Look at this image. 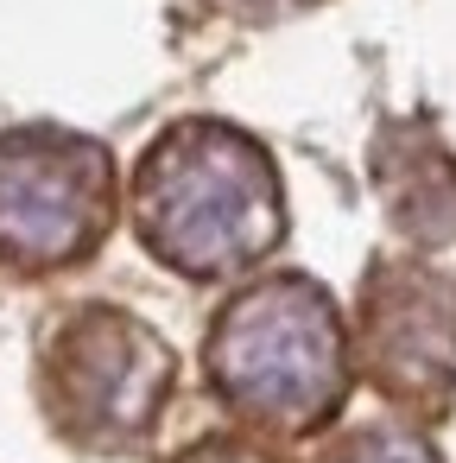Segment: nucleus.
<instances>
[{
    "label": "nucleus",
    "instance_id": "1",
    "mask_svg": "<svg viewBox=\"0 0 456 463\" xmlns=\"http://www.w3.org/2000/svg\"><path fill=\"white\" fill-rule=\"evenodd\" d=\"M134 222L165 267L191 279H222L279 248L285 191L266 146L241 128L178 121L146 146L134 172Z\"/></svg>",
    "mask_w": 456,
    "mask_h": 463
},
{
    "label": "nucleus",
    "instance_id": "2",
    "mask_svg": "<svg viewBox=\"0 0 456 463\" xmlns=\"http://www.w3.org/2000/svg\"><path fill=\"white\" fill-rule=\"evenodd\" d=\"M203 355L216 393L273 431H311L336 419L355 381L342 311L304 273H273L228 298Z\"/></svg>",
    "mask_w": 456,
    "mask_h": 463
},
{
    "label": "nucleus",
    "instance_id": "3",
    "mask_svg": "<svg viewBox=\"0 0 456 463\" xmlns=\"http://www.w3.org/2000/svg\"><path fill=\"white\" fill-rule=\"evenodd\" d=\"M115 216V165L96 140L64 128H14L0 140V260L70 267Z\"/></svg>",
    "mask_w": 456,
    "mask_h": 463
},
{
    "label": "nucleus",
    "instance_id": "4",
    "mask_svg": "<svg viewBox=\"0 0 456 463\" xmlns=\"http://www.w3.org/2000/svg\"><path fill=\"white\" fill-rule=\"evenodd\" d=\"M172 393V349L127 311H77L45 355V400L83 444H134Z\"/></svg>",
    "mask_w": 456,
    "mask_h": 463
},
{
    "label": "nucleus",
    "instance_id": "5",
    "mask_svg": "<svg viewBox=\"0 0 456 463\" xmlns=\"http://www.w3.org/2000/svg\"><path fill=\"white\" fill-rule=\"evenodd\" d=\"M361 362L380 393L418 406L456 387V279L418 260H380L361 292Z\"/></svg>",
    "mask_w": 456,
    "mask_h": 463
},
{
    "label": "nucleus",
    "instance_id": "6",
    "mask_svg": "<svg viewBox=\"0 0 456 463\" xmlns=\"http://www.w3.org/2000/svg\"><path fill=\"white\" fill-rule=\"evenodd\" d=\"M317 463H437V450H431V438H418L412 425L380 419V425H361V431L336 438Z\"/></svg>",
    "mask_w": 456,
    "mask_h": 463
},
{
    "label": "nucleus",
    "instance_id": "7",
    "mask_svg": "<svg viewBox=\"0 0 456 463\" xmlns=\"http://www.w3.org/2000/svg\"><path fill=\"white\" fill-rule=\"evenodd\" d=\"M184 463H273L260 444H247V438H209V444H197Z\"/></svg>",
    "mask_w": 456,
    "mask_h": 463
}]
</instances>
